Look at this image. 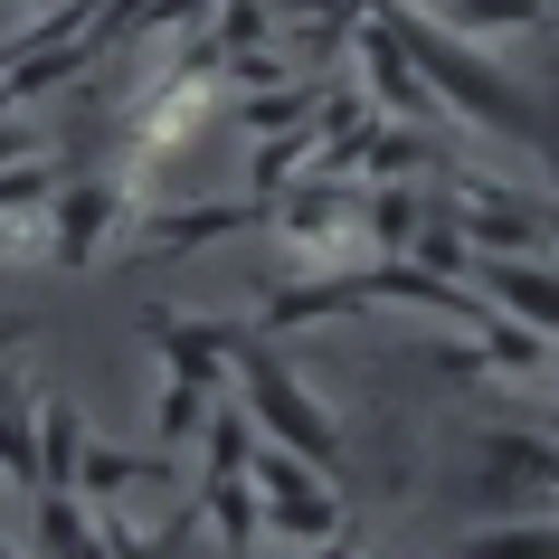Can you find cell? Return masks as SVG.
<instances>
[{
  "label": "cell",
  "mask_w": 559,
  "mask_h": 559,
  "mask_svg": "<svg viewBox=\"0 0 559 559\" xmlns=\"http://www.w3.org/2000/svg\"><path fill=\"white\" fill-rule=\"evenodd\" d=\"M152 20H171V0H115V10H95V48H123V38H143Z\"/></svg>",
  "instance_id": "19"
},
{
  "label": "cell",
  "mask_w": 559,
  "mask_h": 559,
  "mask_svg": "<svg viewBox=\"0 0 559 559\" xmlns=\"http://www.w3.org/2000/svg\"><path fill=\"white\" fill-rule=\"evenodd\" d=\"M38 540H48V550H86V540H105V531H86V512H76V502H67V484H38Z\"/></svg>",
  "instance_id": "16"
},
{
  "label": "cell",
  "mask_w": 559,
  "mask_h": 559,
  "mask_svg": "<svg viewBox=\"0 0 559 559\" xmlns=\"http://www.w3.org/2000/svg\"><path fill=\"white\" fill-rule=\"evenodd\" d=\"M143 332H152V352H162V370H180V380H200V389L228 380L237 342H247L237 323H180V313H162V304L143 313Z\"/></svg>",
  "instance_id": "7"
},
{
  "label": "cell",
  "mask_w": 559,
  "mask_h": 559,
  "mask_svg": "<svg viewBox=\"0 0 559 559\" xmlns=\"http://www.w3.org/2000/svg\"><path fill=\"white\" fill-rule=\"evenodd\" d=\"M10 399H20V380H10V370H0V408H10Z\"/></svg>",
  "instance_id": "22"
},
{
  "label": "cell",
  "mask_w": 559,
  "mask_h": 559,
  "mask_svg": "<svg viewBox=\"0 0 559 559\" xmlns=\"http://www.w3.org/2000/svg\"><path fill=\"white\" fill-rule=\"evenodd\" d=\"M209 10H218V0H171V20H180V29H209Z\"/></svg>",
  "instance_id": "21"
},
{
  "label": "cell",
  "mask_w": 559,
  "mask_h": 559,
  "mask_svg": "<svg viewBox=\"0 0 559 559\" xmlns=\"http://www.w3.org/2000/svg\"><path fill=\"white\" fill-rule=\"evenodd\" d=\"M209 408H218V399H209L200 380H162V399H152V437L162 445H190V437H209Z\"/></svg>",
  "instance_id": "13"
},
{
  "label": "cell",
  "mask_w": 559,
  "mask_h": 559,
  "mask_svg": "<svg viewBox=\"0 0 559 559\" xmlns=\"http://www.w3.org/2000/svg\"><path fill=\"white\" fill-rule=\"evenodd\" d=\"M209 38H218V48H257V38H275V0H218V10H209Z\"/></svg>",
  "instance_id": "17"
},
{
  "label": "cell",
  "mask_w": 559,
  "mask_h": 559,
  "mask_svg": "<svg viewBox=\"0 0 559 559\" xmlns=\"http://www.w3.org/2000/svg\"><path fill=\"white\" fill-rule=\"evenodd\" d=\"M76 465H86V427H76V408H48V427H38V484H67L76 493Z\"/></svg>",
  "instance_id": "14"
},
{
  "label": "cell",
  "mask_w": 559,
  "mask_h": 559,
  "mask_svg": "<svg viewBox=\"0 0 559 559\" xmlns=\"http://www.w3.org/2000/svg\"><path fill=\"white\" fill-rule=\"evenodd\" d=\"M237 380H247V399H257L265 437H285L295 455H313L323 474H342V427H332L323 408H313V389L285 370L275 352H257V342H237Z\"/></svg>",
  "instance_id": "1"
},
{
  "label": "cell",
  "mask_w": 559,
  "mask_h": 559,
  "mask_svg": "<svg viewBox=\"0 0 559 559\" xmlns=\"http://www.w3.org/2000/svg\"><path fill=\"white\" fill-rule=\"evenodd\" d=\"M417 228H427V200H417L408 180H380L370 190V257H408Z\"/></svg>",
  "instance_id": "11"
},
{
  "label": "cell",
  "mask_w": 559,
  "mask_h": 559,
  "mask_svg": "<svg viewBox=\"0 0 559 559\" xmlns=\"http://www.w3.org/2000/svg\"><path fill=\"white\" fill-rule=\"evenodd\" d=\"M247 474L265 484V522L275 531H295V540H323V531H342V512H332V493L313 484V455H295L285 437H265V445H247Z\"/></svg>",
  "instance_id": "3"
},
{
  "label": "cell",
  "mask_w": 559,
  "mask_h": 559,
  "mask_svg": "<svg viewBox=\"0 0 559 559\" xmlns=\"http://www.w3.org/2000/svg\"><path fill=\"white\" fill-rule=\"evenodd\" d=\"M0 474H10L20 493H38V437H29V417H20V399L0 408Z\"/></svg>",
  "instance_id": "18"
},
{
  "label": "cell",
  "mask_w": 559,
  "mask_h": 559,
  "mask_svg": "<svg viewBox=\"0 0 559 559\" xmlns=\"http://www.w3.org/2000/svg\"><path fill=\"white\" fill-rule=\"evenodd\" d=\"M360 76H370V105L399 115V123H437L445 115V95L417 76V58L389 38V20H360Z\"/></svg>",
  "instance_id": "6"
},
{
  "label": "cell",
  "mask_w": 559,
  "mask_h": 559,
  "mask_svg": "<svg viewBox=\"0 0 559 559\" xmlns=\"http://www.w3.org/2000/svg\"><path fill=\"white\" fill-rule=\"evenodd\" d=\"M29 152H38V143H29V123L0 115V171H10V162H29Z\"/></svg>",
  "instance_id": "20"
},
{
  "label": "cell",
  "mask_w": 559,
  "mask_h": 559,
  "mask_svg": "<svg viewBox=\"0 0 559 559\" xmlns=\"http://www.w3.org/2000/svg\"><path fill=\"white\" fill-rule=\"evenodd\" d=\"M265 228V200H209V209H162L133 228V257H200V247H228V237Z\"/></svg>",
  "instance_id": "5"
},
{
  "label": "cell",
  "mask_w": 559,
  "mask_h": 559,
  "mask_svg": "<svg viewBox=\"0 0 559 559\" xmlns=\"http://www.w3.org/2000/svg\"><path fill=\"white\" fill-rule=\"evenodd\" d=\"M445 20H455V29H474V38H493V29H540V20H550V0H455Z\"/></svg>",
  "instance_id": "15"
},
{
  "label": "cell",
  "mask_w": 559,
  "mask_h": 559,
  "mask_svg": "<svg viewBox=\"0 0 559 559\" xmlns=\"http://www.w3.org/2000/svg\"><path fill=\"white\" fill-rule=\"evenodd\" d=\"M285 237H295L304 257H323V265H360L370 257V190H360V180L304 171L295 190H285Z\"/></svg>",
  "instance_id": "2"
},
{
  "label": "cell",
  "mask_w": 559,
  "mask_h": 559,
  "mask_svg": "<svg viewBox=\"0 0 559 559\" xmlns=\"http://www.w3.org/2000/svg\"><path fill=\"white\" fill-rule=\"evenodd\" d=\"M455 218H465L474 257H531V247H550V237H559V209L550 200H512V190H493V180H465Z\"/></svg>",
  "instance_id": "4"
},
{
  "label": "cell",
  "mask_w": 559,
  "mask_h": 559,
  "mask_svg": "<svg viewBox=\"0 0 559 559\" xmlns=\"http://www.w3.org/2000/svg\"><path fill=\"white\" fill-rule=\"evenodd\" d=\"M313 143H323V115L313 123H285V133H257V200H275V190H295L304 171H313Z\"/></svg>",
  "instance_id": "9"
},
{
  "label": "cell",
  "mask_w": 559,
  "mask_h": 559,
  "mask_svg": "<svg viewBox=\"0 0 559 559\" xmlns=\"http://www.w3.org/2000/svg\"><path fill=\"white\" fill-rule=\"evenodd\" d=\"M484 295H493L502 313H522L531 332H550V342H559V265H540V257H484Z\"/></svg>",
  "instance_id": "8"
},
{
  "label": "cell",
  "mask_w": 559,
  "mask_h": 559,
  "mask_svg": "<svg viewBox=\"0 0 559 559\" xmlns=\"http://www.w3.org/2000/svg\"><path fill=\"white\" fill-rule=\"evenodd\" d=\"M323 95L332 86H257V95H237V115H247V133H285V123H313L323 115Z\"/></svg>",
  "instance_id": "12"
},
{
  "label": "cell",
  "mask_w": 559,
  "mask_h": 559,
  "mask_svg": "<svg viewBox=\"0 0 559 559\" xmlns=\"http://www.w3.org/2000/svg\"><path fill=\"white\" fill-rule=\"evenodd\" d=\"M133 484H171V455H123V445H86V465H76V493L115 502Z\"/></svg>",
  "instance_id": "10"
}]
</instances>
